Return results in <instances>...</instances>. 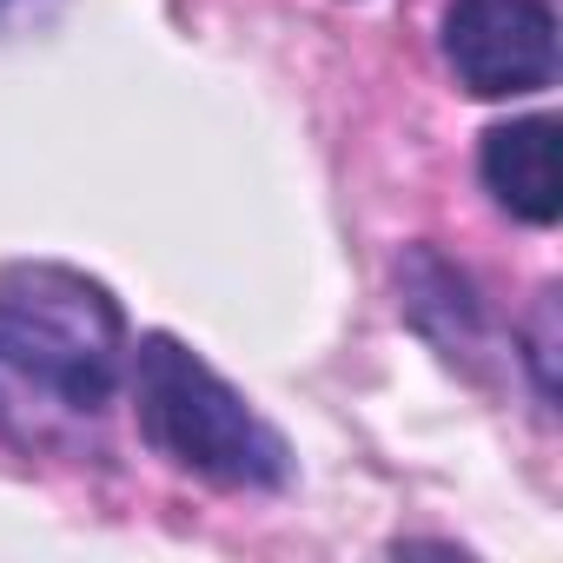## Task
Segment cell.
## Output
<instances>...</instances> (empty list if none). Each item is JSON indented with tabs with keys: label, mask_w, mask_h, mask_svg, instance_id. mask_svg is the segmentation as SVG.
<instances>
[{
	"label": "cell",
	"mask_w": 563,
	"mask_h": 563,
	"mask_svg": "<svg viewBox=\"0 0 563 563\" xmlns=\"http://www.w3.org/2000/svg\"><path fill=\"white\" fill-rule=\"evenodd\" d=\"M126 378V312L100 278L27 258L0 272V444L21 457H107Z\"/></svg>",
	"instance_id": "cell-1"
},
{
	"label": "cell",
	"mask_w": 563,
	"mask_h": 563,
	"mask_svg": "<svg viewBox=\"0 0 563 563\" xmlns=\"http://www.w3.org/2000/svg\"><path fill=\"white\" fill-rule=\"evenodd\" d=\"M133 411L153 457L192 471L219 490H286L292 444L278 438L192 345L173 332H146L133 345Z\"/></svg>",
	"instance_id": "cell-2"
},
{
	"label": "cell",
	"mask_w": 563,
	"mask_h": 563,
	"mask_svg": "<svg viewBox=\"0 0 563 563\" xmlns=\"http://www.w3.org/2000/svg\"><path fill=\"white\" fill-rule=\"evenodd\" d=\"M444 67L471 100H523L556 80L550 0H451Z\"/></svg>",
	"instance_id": "cell-3"
},
{
	"label": "cell",
	"mask_w": 563,
	"mask_h": 563,
	"mask_svg": "<svg viewBox=\"0 0 563 563\" xmlns=\"http://www.w3.org/2000/svg\"><path fill=\"white\" fill-rule=\"evenodd\" d=\"M398 306L451 365L477 358L490 345V319H484L477 286L431 245H405V258H398Z\"/></svg>",
	"instance_id": "cell-4"
},
{
	"label": "cell",
	"mask_w": 563,
	"mask_h": 563,
	"mask_svg": "<svg viewBox=\"0 0 563 563\" xmlns=\"http://www.w3.org/2000/svg\"><path fill=\"white\" fill-rule=\"evenodd\" d=\"M477 173L490 186V199L523 219V225H556L563 192H556V120L530 113V120H504L484 133L477 146Z\"/></svg>",
	"instance_id": "cell-5"
},
{
	"label": "cell",
	"mask_w": 563,
	"mask_h": 563,
	"mask_svg": "<svg viewBox=\"0 0 563 563\" xmlns=\"http://www.w3.org/2000/svg\"><path fill=\"white\" fill-rule=\"evenodd\" d=\"M21 8H34V0H0V27H8V21H14Z\"/></svg>",
	"instance_id": "cell-6"
}]
</instances>
